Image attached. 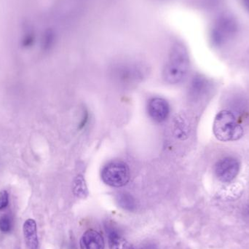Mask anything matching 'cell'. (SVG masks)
<instances>
[{
    "label": "cell",
    "mask_w": 249,
    "mask_h": 249,
    "mask_svg": "<svg viewBox=\"0 0 249 249\" xmlns=\"http://www.w3.org/2000/svg\"><path fill=\"white\" fill-rule=\"evenodd\" d=\"M190 70L188 54L182 46L174 47L164 67L162 77L168 84H179L187 77Z\"/></svg>",
    "instance_id": "6da1fadb"
},
{
    "label": "cell",
    "mask_w": 249,
    "mask_h": 249,
    "mask_svg": "<svg viewBox=\"0 0 249 249\" xmlns=\"http://www.w3.org/2000/svg\"><path fill=\"white\" fill-rule=\"evenodd\" d=\"M214 136L221 142H235L244 135V128L238 124L235 115L228 110H222L216 115L213 125Z\"/></svg>",
    "instance_id": "7a4b0ae2"
},
{
    "label": "cell",
    "mask_w": 249,
    "mask_h": 249,
    "mask_svg": "<svg viewBox=\"0 0 249 249\" xmlns=\"http://www.w3.org/2000/svg\"><path fill=\"white\" fill-rule=\"evenodd\" d=\"M130 169L125 162L121 160L111 161L102 171L104 182L112 187H122L128 183Z\"/></svg>",
    "instance_id": "3957f363"
},
{
    "label": "cell",
    "mask_w": 249,
    "mask_h": 249,
    "mask_svg": "<svg viewBox=\"0 0 249 249\" xmlns=\"http://www.w3.org/2000/svg\"><path fill=\"white\" fill-rule=\"evenodd\" d=\"M111 74L113 81L118 86L130 88L142 81L143 72L136 64H120L113 67Z\"/></svg>",
    "instance_id": "277c9868"
},
{
    "label": "cell",
    "mask_w": 249,
    "mask_h": 249,
    "mask_svg": "<svg viewBox=\"0 0 249 249\" xmlns=\"http://www.w3.org/2000/svg\"><path fill=\"white\" fill-rule=\"evenodd\" d=\"M238 31L236 19L231 14H222L216 20L212 32V40L215 45H222Z\"/></svg>",
    "instance_id": "5b68a950"
},
{
    "label": "cell",
    "mask_w": 249,
    "mask_h": 249,
    "mask_svg": "<svg viewBox=\"0 0 249 249\" xmlns=\"http://www.w3.org/2000/svg\"><path fill=\"white\" fill-rule=\"evenodd\" d=\"M239 171L240 162L232 157L220 160L215 165V174L222 182H231L238 176Z\"/></svg>",
    "instance_id": "8992f818"
},
{
    "label": "cell",
    "mask_w": 249,
    "mask_h": 249,
    "mask_svg": "<svg viewBox=\"0 0 249 249\" xmlns=\"http://www.w3.org/2000/svg\"><path fill=\"white\" fill-rule=\"evenodd\" d=\"M147 112L149 117L155 122H164L169 116V104L162 98H152L148 102Z\"/></svg>",
    "instance_id": "52a82bcc"
},
{
    "label": "cell",
    "mask_w": 249,
    "mask_h": 249,
    "mask_svg": "<svg viewBox=\"0 0 249 249\" xmlns=\"http://www.w3.org/2000/svg\"><path fill=\"white\" fill-rule=\"evenodd\" d=\"M80 246L81 249H105V240L100 232L89 230L80 238Z\"/></svg>",
    "instance_id": "ba28073f"
},
{
    "label": "cell",
    "mask_w": 249,
    "mask_h": 249,
    "mask_svg": "<svg viewBox=\"0 0 249 249\" xmlns=\"http://www.w3.org/2000/svg\"><path fill=\"white\" fill-rule=\"evenodd\" d=\"M23 231L27 248L38 249L39 241H38L36 222L32 219H27L23 224Z\"/></svg>",
    "instance_id": "9c48e42d"
},
{
    "label": "cell",
    "mask_w": 249,
    "mask_h": 249,
    "mask_svg": "<svg viewBox=\"0 0 249 249\" xmlns=\"http://www.w3.org/2000/svg\"><path fill=\"white\" fill-rule=\"evenodd\" d=\"M209 83L204 77L197 76L193 78L190 85V95L193 99L203 97L209 90Z\"/></svg>",
    "instance_id": "30bf717a"
},
{
    "label": "cell",
    "mask_w": 249,
    "mask_h": 249,
    "mask_svg": "<svg viewBox=\"0 0 249 249\" xmlns=\"http://www.w3.org/2000/svg\"><path fill=\"white\" fill-rule=\"evenodd\" d=\"M109 249H136L115 231L109 232Z\"/></svg>",
    "instance_id": "8fae6325"
},
{
    "label": "cell",
    "mask_w": 249,
    "mask_h": 249,
    "mask_svg": "<svg viewBox=\"0 0 249 249\" xmlns=\"http://www.w3.org/2000/svg\"><path fill=\"white\" fill-rule=\"evenodd\" d=\"M118 202L119 206L125 210L133 211L136 209V200L129 193H123L118 194Z\"/></svg>",
    "instance_id": "7c38bea8"
},
{
    "label": "cell",
    "mask_w": 249,
    "mask_h": 249,
    "mask_svg": "<svg viewBox=\"0 0 249 249\" xmlns=\"http://www.w3.org/2000/svg\"><path fill=\"white\" fill-rule=\"evenodd\" d=\"M243 193V188L239 184H235L226 187L225 190H222V196L225 198L232 200L236 199L241 196Z\"/></svg>",
    "instance_id": "4fadbf2b"
},
{
    "label": "cell",
    "mask_w": 249,
    "mask_h": 249,
    "mask_svg": "<svg viewBox=\"0 0 249 249\" xmlns=\"http://www.w3.org/2000/svg\"><path fill=\"white\" fill-rule=\"evenodd\" d=\"M11 221L7 216L0 218V231L3 232H8L11 231Z\"/></svg>",
    "instance_id": "5bb4252c"
},
{
    "label": "cell",
    "mask_w": 249,
    "mask_h": 249,
    "mask_svg": "<svg viewBox=\"0 0 249 249\" xmlns=\"http://www.w3.org/2000/svg\"><path fill=\"white\" fill-rule=\"evenodd\" d=\"M9 203V195L6 190L0 192V210L5 209Z\"/></svg>",
    "instance_id": "9a60e30c"
},
{
    "label": "cell",
    "mask_w": 249,
    "mask_h": 249,
    "mask_svg": "<svg viewBox=\"0 0 249 249\" xmlns=\"http://www.w3.org/2000/svg\"><path fill=\"white\" fill-rule=\"evenodd\" d=\"M242 1L243 5H244V8L247 10L249 13V0H241Z\"/></svg>",
    "instance_id": "2e32d148"
}]
</instances>
